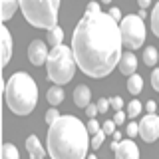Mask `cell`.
Masks as SVG:
<instances>
[{
	"instance_id": "6da1fadb",
	"label": "cell",
	"mask_w": 159,
	"mask_h": 159,
	"mask_svg": "<svg viewBox=\"0 0 159 159\" xmlns=\"http://www.w3.org/2000/svg\"><path fill=\"white\" fill-rule=\"evenodd\" d=\"M121 30L109 12H86L72 36L80 70L89 78H106L121 60Z\"/></svg>"
},
{
	"instance_id": "7a4b0ae2",
	"label": "cell",
	"mask_w": 159,
	"mask_h": 159,
	"mask_svg": "<svg viewBox=\"0 0 159 159\" xmlns=\"http://www.w3.org/2000/svg\"><path fill=\"white\" fill-rule=\"evenodd\" d=\"M88 125L74 116H62L48 127V155L52 159H88Z\"/></svg>"
},
{
	"instance_id": "3957f363",
	"label": "cell",
	"mask_w": 159,
	"mask_h": 159,
	"mask_svg": "<svg viewBox=\"0 0 159 159\" xmlns=\"http://www.w3.org/2000/svg\"><path fill=\"white\" fill-rule=\"evenodd\" d=\"M4 96L8 107L16 116H28L38 103V86L26 72H16L6 82Z\"/></svg>"
},
{
	"instance_id": "277c9868",
	"label": "cell",
	"mask_w": 159,
	"mask_h": 159,
	"mask_svg": "<svg viewBox=\"0 0 159 159\" xmlns=\"http://www.w3.org/2000/svg\"><path fill=\"white\" fill-rule=\"evenodd\" d=\"M48 66V78L52 80L56 86H66L70 80L76 74V56H74V50L60 44V46H54L50 50V56L46 60Z\"/></svg>"
},
{
	"instance_id": "5b68a950",
	"label": "cell",
	"mask_w": 159,
	"mask_h": 159,
	"mask_svg": "<svg viewBox=\"0 0 159 159\" xmlns=\"http://www.w3.org/2000/svg\"><path fill=\"white\" fill-rule=\"evenodd\" d=\"M60 0H20V10L34 28L50 30L58 26Z\"/></svg>"
},
{
	"instance_id": "8992f818",
	"label": "cell",
	"mask_w": 159,
	"mask_h": 159,
	"mask_svg": "<svg viewBox=\"0 0 159 159\" xmlns=\"http://www.w3.org/2000/svg\"><path fill=\"white\" fill-rule=\"evenodd\" d=\"M119 30H121V40L127 48L135 50L141 48L145 42V24L139 14H127L119 22Z\"/></svg>"
},
{
	"instance_id": "52a82bcc",
	"label": "cell",
	"mask_w": 159,
	"mask_h": 159,
	"mask_svg": "<svg viewBox=\"0 0 159 159\" xmlns=\"http://www.w3.org/2000/svg\"><path fill=\"white\" fill-rule=\"evenodd\" d=\"M139 135L143 137L145 143H153L155 139H159V116L147 113L139 121Z\"/></svg>"
},
{
	"instance_id": "ba28073f",
	"label": "cell",
	"mask_w": 159,
	"mask_h": 159,
	"mask_svg": "<svg viewBox=\"0 0 159 159\" xmlns=\"http://www.w3.org/2000/svg\"><path fill=\"white\" fill-rule=\"evenodd\" d=\"M50 56L46 44L42 42V40H34V42H30L28 46V60L34 64V66H42V64H46V60Z\"/></svg>"
},
{
	"instance_id": "9c48e42d",
	"label": "cell",
	"mask_w": 159,
	"mask_h": 159,
	"mask_svg": "<svg viewBox=\"0 0 159 159\" xmlns=\"http://www.w3.org/2000/svg\"><path fill=\"white\" fill-rule=\"evenodd\" d=\"M116 159H139V149L131 139L119 141L116 147Z\"/></svg>"
},
{
	"instance_id": "30bf717a",
	"label": "cell",
	"mask_w": 159,
	"mask_h": 159,
	"mask_svg": "<svg viewBox=\"0 0 159 159\" xmlns=\"http://www.w3.org/2000/svg\"><path fill=\"white\" fill-rule=\"evenodd\" d=\"M119 72L123 74V76H133L135 74V70H137V58H135V54L133 52H125V54H121V60H119Z\"/></svg>"
},
{
	"instance_id": "8fae6325",
	"label": "cell",
	"mask_w": 159,
	"mask_h": 159,
	"mask_svg": "<svg viewBox=\"0 0 159 159\" xmlns=\"http://www.w3.org/2000/svg\"><path fill=\"white\" fill-rule=\"evenodd\" d=\"M26 151L30 159H44V155H46V149L42 147V143H40V139L36 135H30L26 139Z\"/></svg>"
},
{
	"instance_id": "7c38bea8",
	"label": "cell",
	"mask_w": 159,
	"mask_h": 159,
	"mask_svg": "<svg viewBox=\"0 0 159 159\" xmlns=\"http://www.w3.org/2000/svg\"><path fill=\"white\" fill-rule=\"evenodd\" d=\"M89 99H92V92H89V88L84 86V84H80V86L74 89V103H76L78 107H88Z\"/></svg>"
},
{
	"instance_id": "4fadbf2b",
	"label": "cell",
	"mask_w": 159,
	"mask_h": 159,
	"mask_svg": "<svg viewBox=\"0 0 159 159\" xmlns=\"http://www.w3.org/2000/svg\"><path fill=\"white\" fill-rule=\"evenodd\" d=\"M2 44H4V58H2V66H8L10 56H12V38H10V30L6 26H2Z\"/></svg>"
},
{
	"instance_id": "5bb4252c",
	"label": "cell",
	"mask_w": 159,
	"mask_h": 159,
	"mask_svg": "<svg viewBox=\"0 0 159 159\" xmlns=\"http://www.w3.org/2000/svg\"><path fill=\"white\" fill-rule=\"evenodd\" d=\"M143 89V78L137 76V74H133V76L127 78V92L133 93V96H137V93H141Z\"/></svg>"
},
{
	"instance_id": "9a60e30c",
	"label": "cell",
	"mask_w": 159,
	"mask_h": 159,
	"mask_svg": "<svg viewBox=\"0 0 159 159\" xmlns=\"http://www.w3.org/2000/svg\"><path fill=\"white\" fill-rule=\"evenodd\" d=\"M18 6H20V0H2V20L4 22L12 18V14L16 12Z\"/></svg>"
},
{
	"instance_id": "2e32d148",
	"label": "cell",
	"mask_w": 159,
	"mask_h": 159,
	"mask_svg": "<svg viewBox=\"0 0 159 159\" xmlns=\"http://www.w3.org/2000/svg\"><path fill=\"white\" fill-rule=\"evenodd\" d=\"M46 98H48V102L52 103V106H58V103H62V102H64V89L60 88V86H54V88H50V89H48Z\"/></svg>"
},
{
	"instance_id": "e0dca14e",
	"label": "cell",
	"mask_w": 159,
	"mask_h": 159,
	"mask_svg": "<svg viewBox=\"0 0 159 159\" xmlns=\"http://www.w3.org/2000/svg\"><path fill=\"white\" fill-rule=\"evenodd\" d=\"M64 40V30L60 26H54L48 30V44H52V46H60Z\"/></svg>"
},
{
	"instance_id": "ac0fdd59",
	"label": "cell",
	"mask_w": 159,
	"mask_h": 159,
	"mask_svg": "<svg viewBox=\"0 0 159 159\" xmlns=\"http://www.w3.org/2000/svg\"><path fill=\"white\" fill-rule=\"evenodd\" d=\"M157 60H159V52L153 46L143 50V64H145V66H155Z\"/></svg>"
},
{
	"instance_id": "d6986e66",
	"label": "cell",
	"mask_w": 159,
	"mask_h": 159,
	"mask_svg": "<svg viewBox=\"0 0 159 159\" xmlns=\"http://www.w3.org/2000/svg\"><path fill=\"white\" fill-rule=\"evenodd\" d=\"M2 159H20V153L16 145H12V143H4L2 147Z\"/></svg>"
},
{
	"instance_id": "ffe728a7",
	"label": "cell",
	"mask_w": 159,
	"mask_h": 159,
	"mask_svg": "<svg viewBox=\"0 0 159 159\" xmlns=\"http://www.w3.org/2000/svg\"><path fill=\"white\" fill-rule=\"evenodd\" d=\"M151 30H153V34L159 38V4L153 6V12H151Z\"/></svg>"
},
{
	"instance_id": "44dd1931",
	"label": "cell",
	"mask_w": 159,
	"mask_h": 159,
	"mask_svg": "<svg viewBox=\"0 0 159 159\" xmlns=\"http://www.w3.org/2000/svg\"><path fill=\"white\" fill-rule=\"evenodd\" d=\"M139 111H141V103H139L137 99L129 102V106H127V116H129V117H137Z\"/></svg>"
},
{
	"instance_id": "7402d4cb",
	"label": "cell",
	"mask_w": 159,
	"mask_h": 159,
	"mask_svg": "<svg viewBox=\"0 0 159 159\" xmlns=\"http://www.w3.org/2000/svg\"><path fill=\"white\" fill-rule=\"evenodd\" d=\"M106 135H107V133L103 131V129H99L96 135H93V139H92V147L93 149H99V147H102V143H103V139H106Z\"/></svg>"
},
{
	"instance_id": "603a6c76",
	"label": "cell",
	"mask_w": 159,
	"mask_h": 159,
	"mask_svg": "<svg viewBox=\"0 0 159 159\" xmlns=\"http://www.w3.org/2000/svg\"><path fill=\"white\" fill-rule=\"evenodd\" d=\"M60 117H62V116H60V111H58L56 107H52V109H48V111H46V123H48V125H52V123L58 121Z\"/></svg>"
},
{
	"instance_id": "cb8c5ba5",
	"label": "cell",
	"mask_w": 159,
	"mask_h": 159,
	"mask_svg": "<svg viewBox=\"0 0 159 159\" xmlns=\"http://www.w3.org/2000/svg\"><path fill=\"white\" fill-rule=\"evenodd\" d=\"M99 129H102V125L96 121V117H89V121H88V131L92 133V135H96Z\"/></svg>"
},
{
	"instance_id": "d4e9b609",
	"label": "cell",
	"mask_w": 159,
	"mask_h": 159,
	"mask_svg": "<svg viewBox=\"0 0 159 159\" xmlns=\"http://www.w3.org/2000/svg\"><path fill=\"white\" fill-rule=\"evenodd\" d=\"M116 125H117L116 121H111V119H107V121H106V123L102 125V129H103V131L107 133V135H113V133H116Z\"/></svg>"
},
{
	"instance_id": "484cf974",
	"label": "cell",
	"mask_w": 159,
	"mask_h": 159,
	"mask_svg": "<svg viewBox=\"0 0 159 159\" xmlns=\"http://www.w3.org/2000/svg\"><path fill=\"white\" fill-rule=\"evenodd\" d=\"M151 86H153L155 92H159V68H155L151 72Z\"/></svg>"
},
{
	"instance_id": "4316f807",
	"label": "cell",
	"mask_w": 159,
	"mask_h": 159,
	"mask_svg": "<svg viewBox=\"0 0 159 159\" xmlns=\"http://www.w3.org/2000/svg\"><path fill=\"white\" fill-rule=\"evenodd\" d=\"M127 135L129 137L139 135V123H127Z\"/></svg>"
},
{
	"instance_id": "83f0119b",
	"label": "cell",
	"mask_w": 159,
	"mask_h": 159,
	"mask_svg": "<svg viewBox=\"0 0 159 159\" xmlns=\"http://www.w3.org/2000/svg\"><path fill=\"white\" fill-rule=\"evenodd\" d=\"M86 113H88V117H96V113H99L98 103H89V106L86 107Z\"/></svg>"
},
{
	"instance_id": "f1b7e54d",
	"label": "cell",
	"mask_w": 159,
	"mask_h": 159,
	"mask_svg": "<svg viewBox=\"0 0 159 159\" xmlns=\"http://www.w3.org/2000/svg\"><path fill=\"white\" fill-rule=\"evenodd\" d=\"M109 103H111V107L116 109V111H119V109L123 107V99L121 98H111V99H109Z\"/></svg>"
},
{
	"instance_id": "f546056e",
	"label": "cell",
	"mask_w": 159,
	"mask_h": 159,
	"mask_svg": "<svg viewBox=\"0 0 159 159\" xmlns=\"http://www.w3.org/2000/svg\"><path fill=\"white\" fill-rule=\"evenodd\" d=\"M109 106H111V103H109V99H99L98 102V107H99V113H106L107 109H109Z\"/></svg>"
},
{
	"instance_id": "4dcf8cb0",
	"label": "cell",
	"mask_w": 159,
	"mask_h": 159,
	"mask_svg": "<svg viewBox=\"0 0 159 159\" xmlns=\"http://www.w3.org/2000/svg\"><path fill=\"white\" fill-rule=\"evenodd\" d=\"M109 16H111L113 20H116V22H121V10H119V8H111V10H109Z\"/></svg>"
},
{
	"instance_id": "1f68e13d",
	"label": "cell",
	"mask_w": 159,
	"mask_h": 159,
	"mask_svg": "<svg viewBox=\"0 0 159 159\" xmlns=\"http://www.w3.org/2000/svg\"><path fill=\"white\" fill-rule=\"evenodd\" d=\"M113 121H116V123H123V121H125V113H123L121 109H119V111H116V116H113Z\"/></svg>"
},
{
	"instance_id": "d6a6232c",
	"label": "cell",
	"mask_w": 159,
	"mask_h": 159,
	"mask_svg": "<svg viewBox=\"0 0 159 159\" xmlns=\"http://www.w3.org/2000/svg\"><path fill=\"white\" fill-rule=\"evenodd\" d=\"M86 12H99V4H98V2H89Z\"/></svg>"
},
{
	"instance_id": "836d02e7",
	"label": "cell",
	"mask_w": 159,
	"mask_h": 159,
	"mask_svg": "<svg viewBox=\"0 0 159 159\" xmlns=\"http://www.w3.org/2000/svg\"><path fill=\"white\" fill-rule=\"evenodd\" d=\"M145 109H147V113H155V109H157V103H155V102H147Z\"/></svg>"
},
{
	"instance_id": "e575fe53",
	"label": "cell",
	"mask_w": 159,
	"mask_h": 159,
	"mask_svg": "<svg viewBox=\"0 0 159 159\" xmlns=\"http://www.w3.org/2000/svg\"><path fill=\"white\" fill-rule=\"evenodd\" d=\"M137 4H139V8H143V10H145V8L149 6V4H151V0H137Z\"/></svg>"
},
{
	"instance_id": "d590c367",
	"label": "cell",
	"mask_w": 159,
	"mask_h": 159,
	"mask_svg": "<svg viewBox=\"0 0 159 159\" xmlns=\"http://www.w3.org/2000/svg\"><path fill=\"white\" fill-rule=\"evenodd\" d=\"M119 139H121V135H119V133L116 131V133H113V141H116V143H119Z\"/></svg>"
},
{
	"instance_id": "8d00e7d4",
	"label": "cell",
	"mask_w": 159,
	"mask_h": 159,
	"mask_svg": "<svg viewBox=\"0 0 159 159\" xmlns=\"http://www.w3.org/2000/svg\"><path fill=\"white\" fill-rule=\"evenodd\" d=\"M102 2H103V4H111V0H102Z\"/></svg>"
},
{
	"instance_id": "74e56055",
	"label": "cell",
	"mask_w": 159,
	"mask_h": 159,
	"mask_svg": "<svg viewBox=\"0 0 159 159\" xmlns=\"http://www.w3.org/2000/svg\"><path fill=\"white\" fill-rule=\"evenodd\" d=\"M88 159H98V157H96V153H93V155H89Z\"/></svg>"
}]
</instances>
